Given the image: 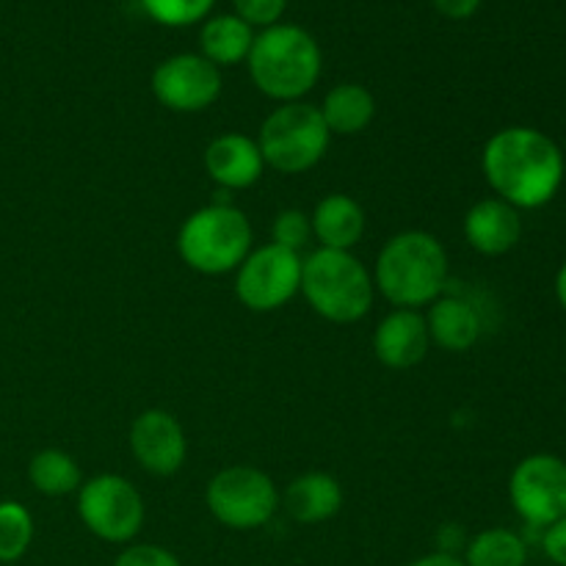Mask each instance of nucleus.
<instances>
[{
  "mask_svg": "<svg viewBox=\"0 0 566 566\" xmlns=\"http://www.w3.org/2000/svg\"><path fill=\"white\" fill-rule=\"evenodd\" d=\"M514 512L531 528H542L566 517V462L553 453H531L509 479Z\"/></svg>",
  "mask_w": 566,
  "mask_h": 566,
  "instance_id": "10",
  "label": "nucleus"
},
{
  "mask_svg": "<svg viewBox=\"0 0 566 566\" xmlns=\"http://www.w3.org/2000/svg\"><path fill=\"white\" fill-rule=\"evenodd\" d=\"M130 451L142 470L153 475H175L186 464L188 440L180 420L166 409H147L130 423Z\"/></svg>",
  "mask_w": 566,
  "mask_h": 566,
  "instance_id": "12",
  "label": "nucleus"
},
{
  "mask_svg": "<svg viewBox=\"0 0 566 566\" xmlns=\"http://www.w3.org/2000/svg\"><path fill=\"white\" fill-rule=\"evenodd\" d=\"M258 92L276 103H298L321 77L324 55L310 31L293 22H276L254 36L247 59Z\"/></svg>",
  "mask_w": 566,
  "mask_h": 566,
  "instance_id": "3",
  "label": "nucleus"
},
{
  "mask_svg": "<svg viewBox=\"0 0 566 566\" xmlns=\"http://www.w3.org/2000/svg\"><path fill=\"white\" fill-rule=\"evenodd\" d=\"M542 551L553 564L566 566V517L547 525L545 534H542Z\"/></svg>",
  "mask_w": 566,
  "mask_h": 566,
  "instance_id": "28",
  "label": "nucleus"
},
{
  "mask_svg": "<svg viewBox=\"0 0 566 566\" xmlns=\"http://www.w3.org/2000/svg\"><path fill=\"white\" fill-rule=\"evenodd\" d=\"M407 566H464V562L459 556H448V553H429V556H420L415 562H409Z\"/></svg>",
  "mask_w": 566,
  "mask_h": 566,
  "instance_id": "30",
  "label": "nucleus"
},
{
  "mask_svg": "<svg viewBox=\"0 0 566 566\" xmlns=\"http://www.w3.org/2000/svg\"><path fill=\"white\" fill-rule=\"evenodd\" d=\"M177 252L197 274H230L252 252V224L235 205L213 202L193 210L182 221L177 232Z\"/></svg>",
  "mask_w": 566,
  "mask_h": 566,
  "instance_id": "5",
  "label": "nucleus"
},
{
  "mask_svg": "<svg viewBox=\"0 0 566 566\" xmlns=\"http://www.w3.org/2000/svg\"><path fill=\"white\" fill-rule=\"evenodd\" d=\"M205 503L224 528L254 531L274 520L280 509V490L269 473L238 464L224 468L208 481Z\"/></svg>",
  "mask_w": 566,
  "mask_h": 566,
  "instance_id": "7",
  "label": "nucleus"
},
{
  "mask_svg": "<svg viewBox=\"0 0 566 566\" xmlns=\"http://www.w3.org/2000/svg\"><path fill=\"white\" fill-rule=\"evenodd\" d=\"M313 238L321 243V249H335V252H352L365 235V219L363 205L348 193H329L315 205L313 216Z\"/></svg>",
  "mask_w": 566,
  "mask_h": 566,
  "instance_id": "16",
  "label": "nucleus"
},
{
  "mask_svg": "<svg viewBox=\"0 0 566 566\" xmlns=\"http://www.w3.org/2000/svg\"><path fill=\"white\" fill-rule=\"evenodd\" d=\"M254 36H258L254 28L238 14H216L205 20L199 31V48L205 59L221 70V66H235L247 61Z\"/></svg>",
  "mask_w": 566,
  "mask_h": 566,
  "instance_id": "19",
  "label": "nucleus"
},
{
  "mask_svg": "<svg viewBox=\"0 0 566 566\" xmlns=\"http://www.w3.org/2000/svg\"><path fill=\"white\" fill-rule=\"evenodd\" d=\"M310 307L332 324H357L374 307V276L352 252L315 249L302 263V291Z\"/></svg>",
  "mask_w": 566,
  "mask_h": 566,
  "instance_id": "4",
  "label": "nucleus"
},
{
  "mask_svg": "<svg viewBox=\"0 0 566 566\" xmlns=\"http://www.w3.org/2000/svg\"><path fill=\"white\" fill-rule=\"evenodd\" d=\"M77 517L88 534L108 545H127L144 528V497L125 475L103 473L83 481L77 490Z\"/></svg>",
  "mask_w": 566,
  "mask_h": 566,
  "instance_id": "8",
  "label": "nucleus"
},
{
  "mask_svg": "<svg viewBox=\"0 0 566 566\" xmlns=\"http://www.w3.org/2000/svg\"><path fill=\"white\" fill-rule=\"evenodd\" d=\"M302 254L276 243L252 249L235 271V296L252 313H274L302 291Z\"/></svg>",
  "mask_w": 566,
  "mask_h": 566,
  "instance_id": "9",
  "label": "nucleus"
},
{
  "mask_svg": "<svg viewBox=\"0 0 566 566\" xmlns=\"http://www.w3.org/2000/svg\"><path fill=\"white\" fill-rule=\"evenodd\" d=\"M216 0H142V9L158 25L186 28L202 22L213 11Z\"/></svg>",
  "mask_w": 566,
  "mask_h": 566,
  "instance_id": "24",
  "label": "nucleus"
},
{
  "mask_svg": "<svg viewBox=\"0 0 566 566\" xmlns=\"http://www.w3.org/2000/svg\"><path fill=\"white\" fill-rule=\"evenodd\" d=\"M235 14L252 28H271L282 20L287 0H232Z\"/></svg>",
  "mask_w": 566,
  "mask_h": 566,
  "instance_id": "26",
  "label": "nucleus"
},
{
  "mask_svg": "<svg viewBox=\"0 0 566 566\" xmlns=\"http://www.w3.org/2000/svg\"><path fill=\"white\" fill-rule=\"evenodd\" d=\"M426 326H429L431 343L451 354L470 352L481 337L479 310L464 298L446 296V293L429 304Z\"/></svg>",
  "mask_w": 566,
  "mask_h": 566,
  "instance_id": "17",
  "label": "nucleus"
},
{
  "mask_svg": "<svg viewBox=\"0 0 566 566\" xmlns=\"http://www.w3.org/2000/svg\"><path fill=\"white\" fill-rule=\"evenodd\" d=\"M221 70L202 53H177L153 72L155 99L175 114H199L221 97Z\"/></svg>",
  "mask_w": 566,
  "mask_h": 566,
  "instance_id": "11",
  "label": "nucleus"
},
{
  "mask_svg": "<svg viewBox=\"0 0 566 566\" xmlns=\"http://www.w3.org/2000/svg\"><path fill=\"white\" fill-rule=\"evenodd\" d=\"M318 111L332 136H357L374 122L376 99L363 83H337L326 92Z\"/></svg>",
  "mask_w": 566,
  "mask_h": 566,
  "instance_id": "20",
  "label": "nucleus"
},
{
  "mask_svg": "<svg viewBox=\"0 0 566 566\" xmlns=\"http://www.w3.org/2000/svg\"><path fill=\"white\" fill-rule=\"evenodd\" d=\"M431 348L426 315L418 310H392L374 329V354L385 368L409 370L426 359Z\"/></svg>",
  "mask_w": 566,
  "mask_h": 566,
  "instance_id": "13",
  "label": "nucleus"
},
{
  "mask_svg": "<svg viewBox=\"0 0 566 566\" xmlns=\"http://www.w3.org/2000/svg\"><path fill=\"white\" fill-rule=\"evenodd\" d=\"M431 6L448 20H468L479 11L481 0H431Z\"/></svg>",
  "mask_w": 566,
  "mask_h": 566,
  "instance_id": "29",
  "label": "nucleus"
},
{
  "mask_svg": "<svg viewBox=\"0 0 566 566\" xmlns=\"http://www.w3.org/2000/svg\"><path fill=\"white\" fill-rule=\"evenodd\" d=\"M33 514L17 501H0V564H14L31 551Z\"/></svg>",
  "mask_w": 566,
  "mask_h": 566,
  "instance_id": "23",
  "label": "nucleus"
},
{
  "mask_svg": "<svg viewBox=\"0 0 566 566\" xmlns=\"http://www.w3.org/2000/svg\"><path fill=\"white\" fill-rule=\"evenodd\" d=\"M556 296H558V304L566 310V263L558 269V274H556Z\"/></svg>",
  "mask_w": 566,
  "mask_h": 566,
  "instance_id": "31",
  "label": "nucleus"
},
{
  "mask_svg": "<svg viewBox=\"0 0 566 566\" xmlns=\"http://www.w3.org/2000/svg\"><path fill=\"white\" fill-rule=\"evenodd\" d=\"M282 503L296 523L318 525L343 509V486L329 473H304L287 484Z\"/></svg>",
  "mask_w": 566,
  "mask_h": 566,
  "instance_id": "18",
  "label": "nucleus"
},
{
  "mask_svg": "<svg viewBox=\"0 0 566 566\" xmlns=\"http://www.w3.org/2000/svg\"><path fill=\"white\" fill-rule=\"evenodd\" d=\"M332 142V133L318 105L280 103L260 127L258 147L265 166L282 175H304L321 164Z\"/></svg>",
  "mask_w": 566,
  "mask_h": 566,
  "instance_id": "6",
  "label": "nucleus"
},
{
  "mask_svg": "<svg viewBox=\"0 0 566 566\" xmlns=\"http://www.w3.org/2000/svg\"><path fill=\"white\" fill-rule=\"evenodd\" d=\"M205 171L224 191H243L263 177L265 160L258 138L243 133H221L205 147Z\"/></svg>",
  "mask_w": 566,
  "mask_h": 566,
  "instance_id": "14",
  "label": "nucleus"
},
{
  "mask_svg": "<svg viewBox=\"0 0 566 566\" xmlns=\"http://www.w3.org/2000/svg\"><path fill=\"white\" fill-rule=\"evenodd\" d=\"M481 169L497 199L517 210L545 208L564 182V153L536 127H503L481 153Z\"/></svg>",
  "mask_w": 566,
  "mask_h": 566,
  "instance_id": "1",
  "label": "nucleus"
},
{
  "mask_svg": "<svg viewBox=\"0 0 566 566\" xmlns=\"http://www.w3.org/2000/svg\"><path fill=\"white\" fill-rule=\"evenodd\" d=\"M28 481L42 495L61 497L81 490L83 473L75 457H70L66 451H59V448H44V451H39L28 462Z\"/></svg>",
  "mask_w": 566,
  "mask_h": 566,
  "instance_id": "21",
  "label": "nucleus"
},
{
  "mask_svg": "<svg viewBox=\"0 0 566 566\" xmlns=\"http://www.w3.org/2000/svg\"><path fill=\"white\" fill-rule=\"evenodd\" d=\"M462 230L470 249H475L484 258H501V254L512 252L523 238V219H520L517 208H512L503 199L490 197L479 199L464 213Z\"/></svg>",
  "mask_w": 566,
  "mask_h": 566,
  "instance_id": "15",
  "label": "nucleus"
},
{
  "mask_svg": "<svg viewBox=\"0 0 566 566\" xmlns=\"http://www.w3.org/2000/svg\"><path fill=\"white\" fill-rule=\"evenodd\" d=\"M464 566H525L528 545L509 528H486L464 545Z\"/></svg>",
  "mask_w": 566,
  "mask_h": 566,
  "instance_id": "22",
  "label": "nucleus"
},
{
  "mask_svg": "<svg viewBox=\"0 0 566 566\" xmlns=\"http://www.w3.org/2000/svg\"><path fill=\"white\" fill-rule=\"evenodd\" d=\"M313 241V224H310V216L304 210H282L274 216V224H271V243L282 249H291V252H302L307 243Z\"/></svg>",
  "mask_w": 566,
  "mask_h": 566,
  "instance_id": "25",
  "label": "nucleus"
},
{
  "mask_svg": "<svg viewBox=\"0 0 566 566\" xmlns=\"http://www.w3.org/2000/svg\"><path fill=\"white\" fill-rule=\"evenodd\" d=\"M448 252L440 238L407 230L381 247L374 265V287L396 310L429 307L446 293Z\"/></svg>",
  "mask_w": 566,
  "mask_h": 566,
  "instance_id": "2",
  "label": "nucleus"
},
{
  "mask_svg": "<svg viewBox=\"0 0 566 566\" xmlns=\"http://www.w3.org/2000/svg\"><path fill=\"white\" fill-rule=\"evenodd\" d=\"M114 566H182L171 551L160 545H130L116 556Z\"/></svg>",
  "mask_w": 566,
  "mask_h": 566,
  "instance_id": "27",
  "label": "nucleus"
}]
</instances>
